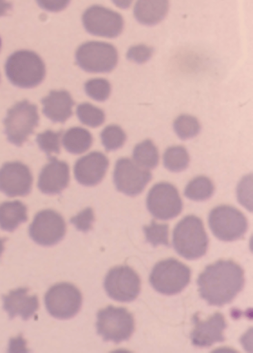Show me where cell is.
Masks as SVG:
<instances>
[{"instance_id":"obj_1","label":"cell","mask_w":253,"mask_h":353,"mask_svg":"<svg viewBox=\"0 0 253 353\" xmlns=\"http://www.w3.org/2000/svg\"><path fill=\"white\" fill-rule=\"evenodd\" d=\"M243 283V270L232 260H219L206 266L197 279L201 298L216 306L231 302Z\"/></svg>"},{"instance_id":"obj_2","label":"cell","mask_w":253,"mask_h":353,"mask_svg":"<svg viewBox=\"0 0 253 353\" xmlns=\"http://www.w3.org/2000/svg\"><path fill=\"white\" fill-rule=\"evenodd\" d=\"M172 243L176 252L187 259H196L207 250L208 238L201 219L188 215L181 219L173 231Z\"/></svg>"},{"instance_id":"obj_3","label":"cell","mask_w":253,"mask_h":353,"mask_svg":"<svg viewBox=\"0 0 253 353\" xmlns=\"http://www.w3.org/2000/svg\"><path fill=\"white\" fill-rule=\"evenodd\" d=\"M6 73L14 85L29 88L39 85L45 74V65L40 57L30 50H19L7 59Z\"/></svg>"},{"instance_id":"obj_4","label":"cell","mask_w":253,"mask_h":353,"mask_svg":"<svg viewBox=\"0 0 253 353\" xmlns=\"http://www.w3.org/2000/svg\"><path fill=\"white\" fill-rule=\"evenodd\" d=\"M190 269L183 263L168 259L158 262L153 268L150 282L159 292L174 294L180 292L190 280Z\"/></svg>"},{"instance_id":"obj_5","label":"cell","mask_w":253,"mask_h":353,"mask_svg":"<svg viewBox=\"0 0 253 353\" xmlns=\"http://www.w3.org/2000/svg\"><path fill=\"white\" fill-rule=\"evenodd\" d=\"M37 108L27 100L18 102L8 110L4 119L8 140L20 146L38 125Z\"/></svg>"},{"instance_id":"obj_6","label":"cell","mask_w":253,"mask_h":353,"mask_svg":"<svg viewBox=\"0 0 253 353\" xmlns=\"http://www.w3.org/2000/svg\"><path fill=\"white\" fill-rule=\"evenodd\" d=\"M97 333L105 341L120 343L128 340L134 331V319L124 307L109 305L97 313Z\"/></svg>"},{"instance_id":"obj_7","label":"cell","mask_w":253,"mask_h":353,"mask_svg":"<svg viewBox=\"0 0 253 353\" xmlns=\"http://www.w3.org/2000/svg\"><path fill=\"white\" fill-rule=\"evenodd\" d=\"M77 64L89 72H108L118 61L114 46L102 41H88L79 47L76 52Z\"/></svg>"},{"instance_id":"obj_8","label":"cell","mask_w":253,"mask_h":353,"mask_svg":"<svg viewBox=\"0 0 253 353\" xmlns=\"http://www.w3.org/2000/svg\"><path fill=\"white\" fill-rule=\"evenodd\" d=\"M208 223L214 235L225 241L241 238L247 229V221L243 214L235 208L225 205L212 210Z\"/></svg>"},{"instance_id":"obj_9","label":"cell","mask_w":253,"mask_h":353,"mask_svg":"<svg viewBox=\"0 0 253 353\" xmlns=\"http://www.w3.org/2000/svg\"><path fill=\"white\" fill-rule=\"evenodd\" d=\"M82 302L80 291L72 284L61 283L51 287L45 296L48 312L57 319H70L79 310Z\"/></svg>"},{"instance_id":"obj_10","label":"cell","mask_w":253,"mask_h":353,"mask_svg":"<svg viewBox=\"0 0 253 353\" xmlns=\"http://www.w3.org/2000/svg\"><path fill=\"white\" fill-rule=\"evenodd\" d=\"M146 204L149 212L156 219L162 220L176 216L183 207L177 189L167 182L158 183L150 189Z\"/></svg>"},{"instance_id":"obj_11","label":"cell","mask_w":253,"mask_h":353,"mask_svg":"<svg viewBox=\"0 0 253 353\" xmlns=\"http://www.w3.org/2000/svg\"><path fill=\"white\" fill-rule=\"evenodd\" d=\"M104 288L108 296L114 300L128 302L138 296L141 282L138 274L126 265L117 266L107 274Z\"/></svg>"},{"instance_id":"obj_12","label":"cell","mask_w":253,"mask_h":353,"mask_svg":"<svg viewBox=\"0 0 253 353\" xmlns=\"http://www.w3.org/2000/svg\"><path fill=\"white\" fill-rule=\"evenodd\" d=\"M113 179L119 191L129 196H136L151 180L152 174L131 159L121 158L115 164Z\"/></svg>"},{"instance_id":"obj_13","label":"cell","mask_w":253,"mask_h":353,"mask_svg":"<svg viewBox=\"0 0 253 353\" xmlns=\"http://www.w3.org/2000/svg\"><path fill=\"white\" fill-rule=\"evenodd\" d=\"M82 21L89 33L99 37H116L123 28L120 14L101 6L88 8L83 14Z\"/></svg>"},{"instance_id":"obj_14","label":"cell","mask_w":253,"mask_h":353,"mask_svg":"<svg viewBox=\"0 0 253 353\" xmlns=\"http://www.w3.org/2000/svg\"><path fill=\"white\" fill-rule=\"evenodd\" d=\"M65 233L63 217L52 210L38 212L29 228L30 237L38 244L52 245L62 239Z\"/></svg>"},{"instance_id":"obj_15","label":"cell","mask_w":253,"mask_h":353,"mask_svg":"<svg viewBox=\"0 0 253 353\" xmlns=\"http://www.w3.org/2000/svg\"><path fill=\"white\" fill-rule=\"evenodd\" d=\"M32 176L27 165L8 162L0 168V191L8 196H25L31 190Z\"/></svg>"},{"instance_id":"obj_16","label":"cell","mask_w":253,"mask_h":353,"mask_svg":"<svg viewBox=\"0 0 253 353\" xmlns=\"http://www.w3.org/2000/svg\"><path fill=\"white\" fill-rule=\"evenodd\" d=\"M194 327L191 332L192 343L198 347H209L216 342L225 341L223 330L227 324L223 315L216 312L206 320H201L197 314L193 316Z\"/></svg>"},{"instance_id":"obj_17","label":"cell","mask_w":253,"mask_h":353,"mask_svg":"<svg viewBox=\"0 0 253 353\" xmlns=\"http://www.w3.org/2000/svg\"><path fill=\"white\" fill-rule=\"evenodd\" d=\"M109 161L100 152H92L78 159L74 172L77 181L85 186L98 184L104 177Z\"/></svg>"},{"instance_id":"obj_18","label":"cell","mask_w":253,"mask_h":353,"mask_svg":"<svg viewBox=\"0 0 253 353\" xmlns=\"http://www.w3.org/2000/svg\"><path fill=\"white\" fill-rule=\"evenodd\" d=\"M42 168L38 180L39 190L45 194H58L65 189L69 182V167L65 161L54 157Z\"/></svg>"},{"instance_id":"obj_19","label":"cell","mask_w":253,"mask_h":353,"mask_svg":"<svg viewBox=\"0 0 253 353\" xmlns=\"http://www.w3.org/2000/svg\"><path fill=\"white\" fill-rule=\"evenodd\" d=\"M3 308L12 319L19 315L27 320L38 310L39 302L36 295H29L28 289L19 288L3 296Z\"/></svg>"},{"instance_id":"obj_20","label":"cell","mask_w":253,"mask_h":353,"mask_svg":"<svg viewBox=\"0 0 253 353\" xmlns=\"http://www.w3.org/2000/svg\"><path fill=\"white\" fill-rule=\"evenodd\" d=\"M43 114L53 122H65L72 114L74 101L65 90H52L41 99Z\"/></svg>"},{"instance_id":"obj_21","label":"cell","mask_w":253,"mask_h":353,"mask_svg":"<svg viewBox=\"0 0 253 353\" xmlns=\"http://www.w3.org/2000/svg\"><path fill=\"white\" fill-rule=\"evenodd\" d=\"M169 9V0H137L134 15L141 23L153 26L161 22Z\"/></svg>"},{"instance_id":"obj_22","label":"cell","mask_w":253,"mask_h":353,"mask_svg":"<svg viewBox=\"0 0 253 353\" xmlns=\"http://www.w3.org/2000/svg\"><path fill=\"white\" fill-rule=\"evenodd\" d=\"M27 219V208L21 201H6L0 204V228L2 230L13 231Z\"/></svg>"},{"instance_id":"obj_23","label":"cell","mask_w":253,"mask_h":353,"mask_svg":"<svg viewBox=\"0 0 253 353\" xmlns=\"http://www.w3.org/2000/svg\"><path fill=\"white\" fill-rule=\"evenodd\" d=\"M62 141L67 151L72 154H81L90 148L92 137L87 130L74 127L65 132Z\"/></svg>"},{"instance_id":"obj_24","label":"cell","mask_w":253,"mask_h":353,"mask_svg":"<svg viewBox=\"0 0 253 353\" xmlns=\"http://www.w3.org/2000/svg\"><path fill=\"white\" fill-rule=\"evenodd\" d=\"M132 157L139 166L146 170L156 168L159 161L158 150L150 139L138 143L134 148Z\"/></svg>"},{"instance_id":"obj_25","label":"cell","mask_w":253,"mask_h":353,"mask_svg":"<svg viewBox=\"0 0 253 353\" xmlns=\"http://www.w3.org/2000/svg\"><path fill=\"white\" fill-rule=\"evenodd\" d=\"M214 184L207 176H199L191 180L186 185L184 194L193 201H204L213 194Z\"/></svg>"},{"instance_id":"obj_26","label":"cell","mask_w":253,"mask_h":353,"mask_svg":"<svg viewBox=\"0 0 253 353\" xmlns=\"http://www.w3.org/2000/svg\"><path fill=\"white\" fill-rule=\"evenodd\" d=\"M163 159L165 168L174 172L186 169L190 161L187 150L181 145L168 148L163 154Z\"/></svg>"},{"instance_id":"obj_27","label":"cell","mask_w":253,"mask_h":353,"mask_svg":"<svg viewBox=\"0 0 253 353\" xmlns=\"http://www.w3.org/2000/svg\"><path fill=\"white\" fill-rule=\"evenodd\" d=\"M173 127L177 136L183 140L196 137L201 130L197 119L189 114L178 117L174 121Z\"/></svg>"},{"instance_id":"obj_28","label":"cell","mask_w":253,"mask_h":353,"mask_svg":"<svg viewBox=\"0 0 253 353\" xmlns=\"http://www.w3.org/2000/svg\"><path fill=\"white\" fill-rule=\"evenodd\" d=\"M77 114L81 123L92 128L101 125L105 120L103 111L88 103L79 105Z\"/></svg>"},{"instance_id":"obj_29","label":"cell","mask_w":253,"mask_h":353,"mask_svg":"<svg viewBox=\"0 0 253 353\" xmlns=\"http://www.w3.org/2000/svg\"><path fill=\"white\" fill-rule=\"evenodd\" d=\"M101 139L106 151H110L121 148L125 141L126 135L119 125H110L101 132Z\"/></svg>"},{"instance_id":"obj_30","label":"cell","mask_w":253,"mask_h":353,"mask_svg":"<svg viewBox=\"0 0 253 353\" xmlns=\"http://www.w3.org/2000/svg\"><path fill=\"white\" fill-rule=\"evenodd\" d=\"M62 131L54 132L50 130L40 133L37 137L39 147L50 157L52 153L58 154L60 151V137Z\"/></svg>"},{"instance_id":"obj_31","label":"cell","mask_w":253,"mask_h":353,"mask_svg":"<svg viewBox=\"0 0 253 353\" xmlns=\"http://www.w3.org/2000/svg\"><path fill=\"white\" fill-rule=\"evenodd\" d=\"M168 225L158 224L154 220L150 225L143 227L146 241L153 246L163 244L168 246Z\"/></svg>"},{"instance_id":"obj_32","label":"cell","mask_w":253,"mask_h":353,"mask_svg":"<svg viewBox=\"0 0 253 353\" xmlns=\"http://www.w3.org/2000/svg\"><path fill=\"white\" fill-rule=\"evenodd\" d=\"M86 94L92 99L103 101L110 94L111 87L108 80L102 78H96L88 80L85 83Z\"/></svg>"},{"instance_id":"obj_33","label":"cell","mask_w":253,"mask_h":353,"mask_svg":"<svg viewBox=\"0 0 253 353\" xmlns=\"http://www.w3.org/2000/svg\"><path fill=\"white\" fill-rule=\"evenodd\" d=\"M252 176L250 174L243 177L237 187L239 202L250 210H252Z\"/></svg>"},{"instance_id":"obj_34","label":"cell","mask_w":253,"mask_h":353,"mask_svg":"<svg viewBox=\"0 0 253 353\" xmlns=\"http://www.w3.org/2000/svg\"><path fill=\"white\" fill-rule=\"evenodd\" d=\"M153 52V48L139 44L129 48L127 52V58L136 63H143L152 57Z\"/></svg>"},{"instance_id":"obj_35","label":"cell","mask_w":253,"mask_h":353,"mask_svg":"<svg viewBox=\"0 0 253 353\" xmlns=\"http://www.w3.org/2000/svg\"><path fill=\"white\" fill-rule=\"evenodd\" d=\"M93 221V211L92 208H87L76 216L72 217L70 219V223H73L78 230L86 232L90 228Z\"/></svg>"},{"instance_id":"obj_36","label":"cell","mask_w":253,"mask_h":353,"mask_svg":"<svg viewBox=\"0 0 253 353\" xmlns=\"http://www.w3.org/2000/svg\"><path fill=\"white\" fill-rule=\"evenodd\" d=\"M70 0H37L39 6L44 10L58 12L64 9Z\"/></svg>"},{"instance_id":"obj_37","label":"cell","mask_w":253,"mask_h":353,"mask_svg":"<svg viewBox=\"0 0 253 353\" xmlns=\"http://www.w3.org/2000/svg\"><path fill=\"white\" fill-rule=\"evenodd\" d=\"M11 3L6 0H0V17L4 15L11 8Z\"/></svg>"},{"instance_id":"obj_38","label":"cell","mask_w":253,"mask_h":353,"mask_svg":"<svg viewBox=\"0 0 253 353\" xmlns=\"http://www.w3.org/2000/svg\"><path fill=\"white\" fill-rule=\"evenodd\" d=\"M113 3L118 7L121 8H128L133 0H112Z\"/></svg>"},{"instance_id":"obj_39","label":"cell","mask_w":253,"mask_h":353,"mask_svg":"<svg viewBox=\"0 0 253 353\" xmlns=\"http://www.w3.org/2000/svg\"><path fill=\"white\" fill-rule=\"evenodd\" d=\"M6 240V239H0V256H1L2 252L3 251V249H4L3 243Z\"/></svg>"},{"instance_id":"obj_40","label":"cell","mask_w":253,"mask_h":353,"mask_svg":"<svg viewBox=\"0 0 253 353\" xmlns=\"http://www.w3.org/2000/svg\"><path fill=\"white\" fill-rule=\"evenodd\" d=\"M1 39H0V49H1Z\"/></svg>"}]
</instances>
